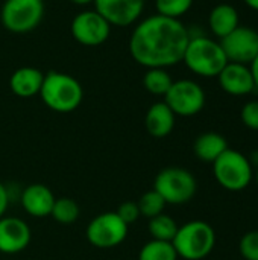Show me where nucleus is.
Wrapping results in <instances>:
<instances>
[{
	"label": "nucleus",
	"instance_id": "f257e3e1",
	"mask_svg": "<svg viewBox=\"0 0 258 260\" xmlns=\"http://www.w3.org/2000/svg\"><path fill=\"white\" fill-rule=\"evenodd\" d=\"M189 40L190 30L181 20L154 14L137 21L128 47L137 64L146 69H169L182 62Z\"/></svg>",
	"mask_w": 258,
	"mask_h": 260
},
{
	"label": "nucleus",
	"instance_id": "f03ea898",
	"mask_svg": "<svg viewBox=\"0 0 258 260\" xmlns=\"http://www.w3.org/2000/svg\"><path fill=\"white\" fill-rule=\"evenodd\" d=\"M182 62L192 73L201 78H217L228 64V59L219 41L208 35L198 34L190 35Z\"/></svg>",
	"mask_w": 258,
	"mask_h": 260
},
{
	"label": "nucleus",
	"instance_id": "7ed1b4c3",
	"mask_svg": "<svg viewBox=\"0 0 258 260\" xmlns=\"http://www.w3.org/2000/svg\"><path fill=\"white\" fill-rule=\"evenodd\" d=\"M40 98L55 113H71L82 104L84 88L75 76L52 70L44 75Z\"/></svg>",
	"mask_w": 258,
	"mask_h": 260
},
{
	"label": "nucleus",
	"instance_id": "20e7f679",
	"mask_svg": "<svg viewBox=\"0 0 258 260\" xmlns=\"http://www.w3.org/2000/svg\"><path fill=\"white\" fill-rule=\"evenodd\" d=\"M178 257L186 260H202L211 254L216 245V232L205 221H189L178 227L172 241Z\"/></svg>",
	"mask_w": 258,
	"mask_h": 260
},
{
	"label": "nucleus",
	"instance_id": "39448f33",
	"mask_svg": "<svg viewBox=\"0 0 258 260\" xmlns=\"http://www.w3.org/2000/svg\"><path fill=\"white\" fill-rule=\"evenodd\" d=\"M213 175L225 190L242 192L252 183L254 169L245 154L228 148L213 163Z\"/></svg>",
	"mask_w": 258,
	"mask_h": 260
},
{
	"label": "nucleus",
	"instance_id": "423d86ee",
	"mask_svg": "<svg viewBox=\"0 0 258 260\" xmlns=\"http://www.w3.org/2000/svg\"><path fill=\"white\" fill-rule=\"evenodd\" d=\"M154 190L163 197L166 204L181 206L193 200L198 190V181L195 175L184 168H164L155 177Z\"/></svg>",
	"mask_w": 258,
	"mask_h": 260
},
{
	"label": "nucleus",
	"instance_id": "0eeeda50",
	"mask_svg": "<svg viewBox=\"0 0 258 260\" xmlns=\"http://www.w3.org/2000/svg\"><path fill=\"white\" fill-rule=\"evenodd\" d=\"M43 0H5L0 18L6 30L12 34H27L43 20Z\"/></svg>",
	"mask_w": 258,
	"mask_h": 260
},
{
	"label": "nucleus",
	"instance_id": "6e6552de",
	"mask_svg": "<svg viewBox=\"0 0 258 260\" xmlns=\"http://www.w3.org/2000/svg\"><path fill=\"white\" fill-rule=\"evenodd\" d=\"M164 102L175 116L192 117L204 110L205 91L193 79H178L172 82L169 91L164 94Z\"/></svg>",
	"mask_w": 258,
	"mask_h": 260
},
{
	"label": "nucleus",
	"instance_id": "1a4fd4ad",
	"mask_svg": "<svg viewBox=\"0 0 258 260\" xmlns=\"http://www.w3.org/2000/svg\"><path fill=\"white\" fill-rule=\"evenodd\" d=\"M128 230L129 225L125 224L116 212H105L88 222L85 236L93 247L108 250L119 247L126 239Z\"/></svg>",
	"mask_w": 258,
	"mask_h": 260
},
{
	"label": "nucleus",
	"instance_id": "9d476101",
	"mask_svg": "<svg viewBox=\"0 0 258 260\" xmlns=\"http://www.w3.org/2000/svg\"><path fill=\"white\" fill-rule=\"evenodd\" d=\"M111 24L96 11H82L76 14L70 24L71 37L82 46L96 47L103 44L111 35Z\"/></svg>",
	"mask_w": 258,
	"mask_h": 260
},
{
	"label": "nucleus",
	"instance_id": "9b49d317",
	"mask_svg": "<svg viewBox=\"0 0 258 260\" xmlns=\"http://www.w3.org/2000/svg\"><path fill=\"white\" fill-rule=\"evenodd\" d=\"M219 43L227 55L228 62L249 66L258 55V30L248 26L236 27Z\"/></svg>",
	"mask_w": 258,
	"mask_h": 260
},
{
	"label": "nucleus",
	"instance_id": "f8f14e48",
	"mask_svg": "<svg viewBox=\"0 0 258 260\" xmlns=\"http://www.w3.org/2000/svg\"><path fill=\"white\" fill-rule=\"evenodd\" d=\"M146 0H94V9L111 24L126 27L135 24L143 11Z\"/></svg>",
	"mask_w": 258,
	"mask_h": 260
},
{
	"label": "nucleus",
	"instance_id": "ddd939ff",
	"mask_svg": "<svg viewBox=\"0 0 258 260\" xmlns=\"http://www.w3.org/2000/svg\"><path fill=\"white\" fill-rule=\"evenodd\" d=\"M30 229L29 225L15 216L0 218V253L17 254L27 248L30 244Z\"/></svg>",
	"mask_w": 258,
	"mask_h": 260
},
{
	"label": "nucleus",
	"instance_id": "4468645a",
	"mask_svg": "<svg viewBox=\"0 0 258 260\" xmlns=\"http://www.w3.org/2000/svg\"><path fill=\"white\" fill-rule=\"evenodd\" d=\"M220 88L231 96H246L255 90L249 66L228 62L217 75Z\"/></svg>",
	"mask_w": 258,
	"mask_h": 260
},
{
	"label": "nucleus",
	"instance_id": "2eb2a0df",
	"mask_svg": "<svg viewBox=\"0 0 258 260\" xmlns=\"http://www.w3.org/2000/svg\"><path fill=\"white\" fill-rule=\"evenodd\" d=\"M53 192L41 183L29 184L21 193V206L27 215L33 218H46L50 216L53 204H55Z\"/></svg>",
	"mask_w": 258,
	"mask_h": 260
},
{
	"label": "nucleus",
	"instance_id": "dca6fc26",
	"mask_svg": "<svg viewBox=\"0 0 258 260\" xmlns=\"http://www.w3.org/2000/svg\"><path fill=\"white\" fill-rule=\"evenodd\" d=\"M44 73L36 67H20L17 69L9 78V88L11 91L23 99L33 98L40 94L43 85Z\"/></svg>",
	"mask_w": 258,
	"mask_h": 260
},
{
	"label": "nucleus",
	"instance_id": "f3484780",
	"mask_svg": "<svg viewBox=\"0 0 258 260\" xmlns=\"http://www.w3.org/2000/svg\"><path fill=\"white\" fill-rule=\"evenodd\" d=\"M175 120H176L175 113L163 101V102H155L154 105L149 107L144 116V126L152 137L164 139L173 131Z\"/></svg>",
	"mask_w": 258,
	"mask_h": 260
},
{
	"label": "nucleus",
	"instance_id": "a211bd4d",
	"mask_svg": "<svg viewBox=\"0 0 258 260\" xmlns=\"http://www.w3.org/2000/svg\"><path fill=\"white\" fill-rule=\"evenodd\" d=\"M240 26L239 11L230 3L216 5L208 15V27L214 37L222 40Z\"/></svg>",
	"mask_w": 258,
	"mask_h": 260
},
{
	"label": "nucleus",
	"instance_id": "6ab92c4d",
	"mask_svg": "<svg viewBox=\"0 0 258 260\" xmlns=\"http://www.w3.org/2000/svg\"><path fill=\"white\" fill-rule=\"evenodd\" d=\"M227 149H228L227 139L222 134L213 131L198 136L193 145L195 155L205 163H214Z\"/></svg>",
	"mask_w": 258,
	"mask_h": 260
},
{
	"label": "nucleus",
	"instance_id": "aec40b11",
	"mask_svg": "<svg viewBox=\"0 0 258 260\" xmlns=\"http://www.w3.org/2000/svg\"><path fill=\"white\" fill-rule=\"evenodd\" d=\"M173 79L167 69H148L143 76V87L154 96H163L169 91Z\"/></svg>",
	"mask_w": 258,
	"mask_h": 260
},
{
	"label": "nucleus",
	"instance_id": "412c9836",
	"mask_svg": "<svg viewBox=\"0 0 258 260\" xmlns=\"http://www.w3.org/2000/svg\"><path fill=\"white\" fill-rule=\"evenodd\" d=\"M178 224L176 221L166 215V213H161L155 218H151L149 219V224H148V230L152 236V239L155 241H164V242H172L176 232H178Z\"/></svg>",
	"mask_w": 258,
	"mask_h": 260
},
{
	"label": "nucleus",
	"instance_id": "4be33fe9",
	"mask_svg": "<svg viewBox=\"0 0 258 260\" xmlns=\"http://www.w3.org/2000/svg\"><path fill=\"white\" fill-rule=\"evenodd\" d=\"M138 260H178V254L172 242L152 239L141 247Z\"/></svg>",
	"mask_w": 258,
	"mask_h": 260
},
{
	"label": "nucleus",
	"instance_id": "5701e85b",
	"mask_svg": "<svg viewBox=\"0 0 258 260\" xmlns=\"http://www.w3.org/2000/svg\"><path fill=\"white\" fill-rule=\"evenodd\" d=\"M79 215H81V210H79L78 203L73 201L71 198H67V197L56 198L53 209H52V213H50V216L61 225L73 224L75 221H78Z\"/></svg>",
	"mask_w": 258,
	"mask_h": 260
},
{
	"label": "nucleus",
	"instance_id": "b1692460",
	"mask_svg": "<svg viewBox=\"0 0 258 260\" xmlns=\"http://www.w3.org/2000/svg\"><path fill=\"white\" fill-rule=\"evenodd\" d=\"M138 210H140V216H144L148 219L155 218L161 213H164V207L167 206L166 201L163 200V197L157 192V190H149L144 192L140 200L137 201Z\"/></svg>",
	"mask_w": 258,
	"mask_h": 260
},
{
	"label": "nucleus",
	"instance_id": "393cba45",
	"mask_svg": "<svg viewBox=\"0 0 258 260\" xmlns=\"http://www.w3.org/2000/svg\"><path fill=\"white\" fill-rule=\"evenodd\" d=\"M193 2L195 0H155V9L160 15L179 20L192 9Z\"/></svg>",
	"mask_w": 258,
	"mask_h": 260
},
{
	"label": "nucleus",
	"instance_id": "a878e982",
	"mask_svg": "<svg viewBox=\"0 0 258 260\" xmlns=\"http://www.w3.org/2000/svg\"><path fill=\"white\" fill-rule=\"evenodd\" d=\"M239 251L245 260H258V230L248 232L242 236Z\"/></svg>",
	"mask_w": 258,
	"mask_h": 260
},
{
	"label": "nucleus",
	"instance_id": "bb28decb",
	"mask_svg": "<svg viewBox=\"0 0 258 260\" xmlns=\"http://www.w3.org/2000/svg\"><path fill=\"white\" fill-rule=\"evenodd\" d=\"M240 117L248 129L258 131V101L246 102L240 111Z\"/></svg>",
	"mask_w": 258,
	"mask_h": 260
},
{
	"label": "nucleus",
	"instance_id": "cd10ccee",
	"mask_svg": "<svg viewBox=\"0 0 258 260\" xmlns=\"http://www.w3.org/2000/svg\"><path fill=\"white\" fill-rule=\"evenodd\" d=\"M116 213L128 225L134 224L140 218V210H138V206H137L135 201H125V203H122L119 206V209L116 210Z\"/></svg>",
	"mask_w": 258,
	"mask_h": 260
},
{
	"label": "nucleus",
	"instance_id": "c85d7f7f",
	"mask_svg": "<svg viewBox=\"0 0 258 260\" xmlns=\"http://www.w3.org/2000/svg\"><path fill=\"white\" fill-rule=\"evenodd\" d=\"M8 204H9V195H8V190H6L5 184L0 181V218L5 216Z\"/></svg>",
	"mask_w": 258,
	"mask_h": 260
},
{
	"label": "nucleus",
	"instance_id": "c756f323",
	"mask_svg": "<svg viewBox=\"0 0 258 260\" xmlns=\"http://www.w3.org/2000/svg\"><path fill=\"white\" fill-rule=\"evenodd\" d=\"M249 70H251V73H252L255 88H258V55L254 58V59H252V62L249 64Z\"/></svg>",
	"mask_w": 258,
	"mask_h": 260
},
{
	"label": "nucleus",
	"instance_id": "7c9ffc66",
	"mask_svg": "<svg viewBox=\"0 0 258 260\" xmlns=\"http://www.w3.org/2000/svg\"><path fill=\"white\" fill-rule=\"evenodd\" d=\"M71 3L78 5V6H87V5H91L94 3V0H70Z\"/></svg>",
	"mask_w": 258,
	"mask_h": 260
},
{
	"label": "nucleus",
	"instance_id": "2f4dec72",
	"mask_svg": "<svg viewBox=\"0 0 258 260\" xmlns=\"http://www.w3.org/2000/svg\"><path fill=\"white\" fill-rule=\"evenodd\" d=\"M251 9H254V11H258V0H243Z\"/></svg>",
	"mask_w": 258,
	"mask_h": 260
},
{
	"label": "nucleus",
	"instance_id": "473e14b6",
	"mask_svg": "<svg viewBox=\"0 0 258 260\" xmlns=\"http://www.w3.org/2000/svg\"><path fill=\"white\" fill-rule=\"evenodd\" d=\"M254 178H255V183H257V186H258V168H257V172L254 174Z\"/></svg>",
	"mask_w": 258,
	"mask_h": 260
}]
</instances>
